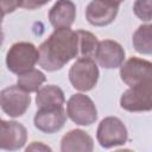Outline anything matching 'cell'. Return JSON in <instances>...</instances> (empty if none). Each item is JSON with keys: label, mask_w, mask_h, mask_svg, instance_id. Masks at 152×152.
Wrapping results in <instances>:
<instances>
[{"label": "cell", "mask_w": 152, "mask_h": 152, "mask_svg": "<svg viewBox=\"0 0 152 152\" xmlns=\"http://www.w3.org/2000/svg\"><path fill=\"white\" fill-rule=\"evenodd\" d=\"M38 64L48 71L62 69L71 59L80 57V38L77 31L55 28L49 38L40 44Z\"/></svg>", "instance_id": "cell-1"}, {"label": "cell", "mask_w": 152, "mask_h": 152, "mask_svg": "<svg viewBox=\"0 0 152 152\" xmlns=\"http://www.w3.org/2000/svg\"><path fill=\"white\" fill-rule=\"evenodd\" d=\"M39 59V50L28 42L14 43L7 51L6 65L13 74H21L30 69H33Z\"/></svg>", "instance_id": "cell-2"}, {"label": "cell", "mask_w": 152, "mask_h": 152, "mask_svg": "<svg viewBox=\"0 0 152 152\" xmlns=\"http://www.w3.org/2000/svg\"><path fill=\"white\" fill-rule=\"evenodd\" d=\"M120 106L127 112L152 110V78L144 80L129 87L121 95Z\"/></svg>", "instance_id": "cell-3"}, {"label": "cell", "mask_w": 152, "mask_h": 152, "mask_svg": "<svg viewBox=\"0 0 152 152\" xmlns=\"http://www.w3.org/2000/svg\"><path fill=\"white\" fill-rule=\"evenodd\" d=\"M99 68L91 57H80L69 70V81L80 91L91 90L99 80Z\"/></svg>", "instance_id": "cell-4"}, {"label": "cell", "mask_w": 152, "mask_h": 152, "mask_svg": "<svg viewBox=\"0 0 152 152\" xmlns=\"http://www.w3.org/2000/svg\"><path fill=\"white\" fill-rule=\"evenodd\" d=\"M96 139L104 148L124 145L128 139L127 128L116 116H107L101 120L96 131Z\"/></svg>", "instance_id": "cell-5"}, {"label": "cell", "mask_w": 152, "mask_h": 152, "mask_svg": "<svg viewBox=\"0 0 152 152\" xmlns=\"http://www.w3.org/2000/svg\"><path fill=\"white\" fill-rule=\"evenodd\" d=\"M66 115L76 125L90 126L97 119V110L89 96L78 93L68 100Z\"/></svg>", "instance_id": "cell-6"}, {"label": "cell", "mask_w": 152, "mask_h": 152, "mask_svg": "<svg viewBox=\"0 0 152 152\" xmlns=\"http://www.w3.org/2000/svg\"><path fill=\"white\" fill-rule=\"evenodd\" d=\"M31 103L30 93L17 86H10L0 93V104L4 113L11 118H19L25 114Z\"/></svg>", "instance_id": "cell-7"}, {"label": "cell", "mask_w": 152, "mask_h": 152, "mask_svg": "<svg viewBox=\"0 0 152 152\" xmlns=\"http://www.w3.org/2000/svg\"><path fill=\"white\" fill-rule=\"evenodd\" d=\"M120 77L128 87L152 78V62L133 56L120 66Z\"/></svg>", "instance_id": "cell-8"}, {"label": "cell", "mask_w": 152, "mask_h": 152, "mask_svg": "<svg viewBox=\"0 0 152 152\" xmlns=\"http://www.w3.org/2000/svg\"><path fill=\"white\" fill-rule=\"evenodd\" d=\"M0 147L5 151H17L24 147L27 140L26 128L17 121L1 120Z\"/></svg>", "instance_id": "cell-9"}, {"label": "cell", "mask_w": 152, "mask_h": 152, "mask_svg": "<svg viewBox=\"0 0 152 152\" xmlns=\"http://www.w3.org/2000/svg\"><path fill=\"white\" fill-rule=\"evenodd\" d=\"M94 57L100 66L104 69H115L122 65L125 61V50L118 42L104 39L99 42Z\"/></svg>", "instance_id": "cell-10"}, {"label": "cell", "mask_w": 152, "mask_h": 152, "mask_svg": "<svg viewBox=\"0 0 152 152\" xmlns=\"http://www.w3.org/2000/svg\"><path fill=\"white\" fill-rule=\"evenodd\" d=\"M66 121V114L63 107L53 109H38L33 122L34 127L46 134H52L61 131Z\"/></svg>", "instance_id": "cell-11"}, {"label": "cell", "mask_w": 152, "mask_h": 152, "mask_svg": "<svg viewBox=\"0 0 152 152\" xmlns=\"http://www.w3.org/2000/svg\"><path fill=\"white\" fill-rule=\"evenodd\" d=\"M119 6L104 0H93L86 8V18L94 26H106L114 21L118 15Z\"/></svg>", "instance_id": "cell-12"}, {"label": "cell", "mask_w": 152, "mask_h": 152, "mask_svg": "<svg viewBox=\"0 0 152 152\" xmlns=\"http://www.w3.org/2000/svg\"><path fill=\"white\" fill-rule=\"evenodd\" d=\"M76 18V6L71 0H57L49 11V21L55 28L71 27Z\"/></svg>", "instance_id": "cell-13"}, {"label": "cell", "mask_w": 152, "mask_h": 152, "mask_svg": "<svg viewBox=\"0 0 152 152\" xmlns=\"http://www.w3.org/2000/svg\"><path fill=\"white\" fill-rule=\"evenodd\" d=\"M94 150L93 138L82 129L69 131L61 141L62 152H91Z\"/></svg>", "instance_id": "cell-14"}, {"label": "cell", "mask_w": 152, "mask_h": 152, "mask_svg": "<svg viewBox=\"0 0 152 152\" xmlns=\"http://www.w3.org/2000/svg\"><path fill=\"white\" fill-rule=\"evenodd\" d=\"M65 97L63 90L55 86L48 84L38 89L36 95V103L38 109H53L64 106Z\"/></svg>", "instance_id": "cell-15"}, {"label": "cell", "mask_w": 152, "mask_h": 152, "mask_svg": "<svg viewBox=\"0 0 152 152\" xmlns=\"http://www.w3.org/2000/svg\"><path fill=\"white\" fill-rule=\"evenodd\" d=\"M133 48L141 55H152V24L140 25L132 38Z\"/></svg>", "instance_id": "cell-16"}, {"label": "cell", "mask_w": 152, "mask_h": 152, "mask_svg": "<svg viewBox=\"0 0 152 152\" xmlns=\"http://www.w3.org/2000/svg\"><path fill=\"white\" fill-rule=\"evenodd\" d=\"M45 80H46L45 75L40 70L33 68L19 74L17 84L27 93H33V91H38V89L42 87Z\"/></svg>", "instance_id": "cell-17"}, {"label": "cell", "mask_w": 152, "mask_h": 152, "mask_svg": "<svg viewBox=\"0 0 152 152\" xmlns=\"http://www.w3.org/2000/svg\"><path fill=\"white\" fill-rule=\"evenodd\" d=\"M77 33L80 38V57H94L99 45L97 38L91 32L84 30H77Z\"/></svg>", "instance_id": "cell-18"}, {"label": "cell", "mask_w": 152, "mask_h": 152, "mask_svg": "<svg viewBox=\"0 0 152 152\" xmlns=\"http://www.w3.org/2000/svg\"><path fill=\"white\" fill-rule=\"evenodd\" d=\"M133 12L142 21L152 20V0H135Z\"/></svg>", "instance_id": "cell-19"}, {"label": "cell", "mask_w": 152, "mask_h": 152, "mask_svg": "<svg viewBox=\"0 0 152 152\" xmlns=\"http://www.w3.org/2000/svg\"><path fill=\"white\" fill-rule=\"evenodd\" d=\"M0 1H1L2 15L14 12L18 7H21V2H23V0H0Z\"/></svg>", "instance_id": "cell-20"}, {"label": "cell", "mask_w": 152, "mask_h": 152, "mask_svg": "<svg viewBox=\"0 0 152 152\" xmlns=\"http://www.w3.org/2000/svg\"><path fill=\"white\" fill-rule=\"evenodd\" d=\"M50 0H23L21 7L26 10H37L44 5H46Z\"/></svg>", "instance_id": "cell-21"}, {"label": "cell", "mask_w": 152, "mask_h": 152, "mask_svg": "<svg viewBox=\"0 0 152 152\" xmlns=\"http://www.w3.org/2000/svg\"><path fill=\"white\" fill-rule=\"evenodd\" d=\"M36 150H38V151H51V148H50L49 146L43 145L42 142H37V141L32 142L28 147H26V151H27V152H28V151H36Z\"/></svg>", "instance_id": "cell-22"}, {"label": "cell", "mask_w": 152, "mask_h": 152, "mask_svg": "<svg viewBox=\"0 0 152 152\" xmlns=\"http://www.w3.org/2000/svg\"><path fill=\"white\" fill-rule=\"evenodd\" d=\"M104 1H107V2H109L112 5H115V6H119L124 0H104Z\"/></svg>", "instance_id": "cell-23"}]
</instances>
